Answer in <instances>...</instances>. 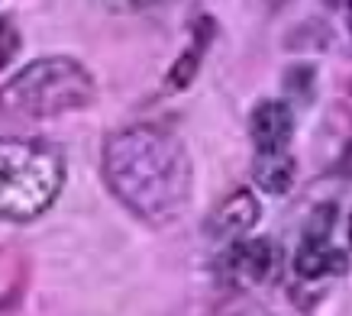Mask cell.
<instances>
[{
  "instance_id": "1",
  "label": "cell",
  "mask_w": 352,
  "mask_h": 316,
  "mask_svg": "<svg viewBox=\"0 0 352 316\" xmlns=\"http://www.w3.org/2000/svg\"><path fill=\"white\" fill-rule=\"evenodd\" d=\"M104 174L117 201L152 226L175 220L191 194V161L182 139L149 123L107 139Z\"/></svg>"
},
{
  "instance_id": "2",
  "label": "cell",
  "mask_w": 352,
  "mask_h": 316,
  "mask_svg": "<svg viewBox=\"0 0 352 316\" xmlns=\"http://www.w3.org/2000/svg\"><path fill=\"white\" fill-rule=\"evenodd\" d=\"M94 100V78L75 58H39L0 87V106L23 120H49L85 110Z\"/></svg>"
},
{
  "instance_id": "3",
  "label": "cell",
  "mask_w": 352,
  "mask_h": 316,
  "mask_svg": "<svg viewBox=\"0 0 352 316\" xmlns=\"http://www.w3.org/2000/svg\"><path fill=\"white\" fill-rule=\"evenodd\" d=\"M65 181V161L36 139L0 136V216L32 220L52 207Z\"/></svg>"
},
{
  "instance_id": "4",
  "label": "cell",
  "mask_w": 352,
  "mask_h": 316,
  "mask_svg": "<svg viewBox=\"0 0 352 316\" xmlns=\"http://www.w3.org/2000/svg\"><path fill=\"white\" fill-rule=\"evenodd\" d=\"M278 268V252L268 239H252V242H236L223 258V271L230 281H245V284H262Z\"/></svg>"
},
{
  "instance_id": "5",
  "label": "cell",
  "mask_w": 352,
  "mask_h": 316,
  "mask_svg": "<svg viewBox=\"0 0 352 316\" xmlns=\"http://www.w3.org/2000/svg\"><path fill=\"white\" fill-rule=\"evenodd\" d=\"M249 133L258 152H285L294 133L291 106L281 100H262L249 116Z\"/></svg>"
},
{
  "instance_id": "6",
  "label": "cell",
  "mask_w": 352,
  "mask_h": 316,
  "mask_svg": "<svg viewBox=\"0 0 352 316\" xmlns=\"http://www.w3.org/2000/svg\"><path fill=\"white\" fill-rule=\"evenodd\" d=\"M346 268V255L340 249H333L330 239H327V232H307V239L300 242V249L294 252V271L300 278H323V274H336Z\"/></svg>"
},
{
  "instance_id": "7",
  "label": "cell",
  "mask_w": 352,
  "mask_h": 316,
  "mask_svg": "<svg viewBox=\"0 0 352 316\" xmlns=\"http://www.w3.org/2000/svg\"><path fill=\"white\" fill-rule=\"evenodd\" d=\"M256 220H258L256 197H252L249 190H236V194H230V197L217 207L210 226H214L217 236H243L245 229L256 226Z\"/></svg>"
},
{
  "instance_id": "8",
  "label": "cell",
  "mask_w": 352,
  "mask_h": 316,
  "mask_svg": "<svg viewBox=\"0 0 352 316\" xmlns=\"http://www.w3.org/2000/svg\"><path fill=\"white\" fill-rule=\"evenodd\" d=\"M252 178L265 194H285L294 181V158H288L285 152H258Z\"/></svg>"
},
{
  "instance_id": "9",
  "label": "cell",
  "mask_w": 352,
  "mask_h": 316,
  "mask_svg": "<svg viewBox=\"0 0 352 316\" xmlns=\"http://www.w3.org/2000/svg\"><path fill=\"white\" fill-rule=\"evenodd\" d=\"M210 36H214V23L210 20H201L197 23V30H194V45L188 52H182V58L171 65L168 71V91H182L194 81V74L201 68V58H204V49L210 43Z\"/></svg>"
},
{
  "instance_id": "10",
  "label": "cell",
  "mask_w": 352,
  "mask_h": 316,
  "mask_svg": "<svg viewBox=\"0 0 352 316\" xmlns=\"http://www.w3.org/2000/svg\"><path fill=\"white\" fill-rule=\"evenodd\" d=\"M16 49H20V32L13 30L10 20H0V71L13 62Z\"/></svg>"
},
{
  "instance_id": "11",
  "label": "cell",
  "mask_w": 352,
  "mask_h": 316,
  "mask_svg": "<svg viewBox=\"0 0 352 316\" xmlns=\"http://www.w3.org/2000/svg\"><path fill=\"white\" fill-rule=\"evenodd\" d=\"M110 10H139V7H149L152 0H100Z\"/></svg>"
},
{
  "instance_id": "12",
  "label": "cell",
  "mask_w": 352,
  "mask_h": 316,
  "mask_svg": "<svg viewBox=\"0 0 352 316\" xmlns=\"http://www.w3.org/2000/svg\"><path fill=\"white\" fill-rule=\"evenodd\" d=\"M349 245H352V216H349Z\"/></svg>"
},
{
  "instance_id": "13",
  "label": "cell",
  "mask_w": 352,
  "mask_h": 316,
  "mask_svg": "<svg viewBox=\"0 0 352 316\" xmlns=\"http://www.w3.org/2000/svg\"><path fill=\"white\" fill-rule=\"evenodd\" d=\"M349 30H352V7H349Z\"/></svg>"
}]
</instances>
